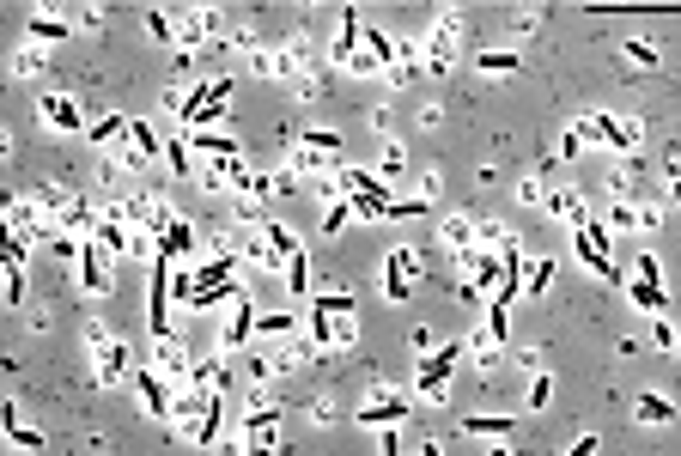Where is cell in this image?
<instances>
[{
  "instance_id": "17",
  "label": "cell",
  "mask_w": 681,
  "mask_h": 456,
  "mask_svg": "<svg viewBox=\"0 0 681 456\" xmlns=\"http://www.w3.org/2000/svg\"><path fill=\"white\" fill-rule=\"evenodd\" d=\"M463 353H469V365H475V371L487 377V384H493V371L505 365V341H499V335H493L487 323H475V329L463 335Z\"/></svg>"
},
{
  "instance_id": "9",
  "label": "cell",
  "mask_w": 681,
  "mask_h": 456,
  "mask_svg": "<svg viewBox=\"0 0 681 456\" xmlns=\"http://www.w3.org/2000/svg\"><path fill=\"white\" fill-rule=\"evenodd\" d=\"M0 225L19 232V238H31V244H49V238L61 232V219H49V213L37 207V195H7V201H0Z\"/></svg>"
},
{
  "instance_id": "13",
  "label": "cell",
  "mask_w": 681,
  "mask_h": 456,
  "mask_svg": "<svg viewBox=\"0 0 681 456\" xmlns=\"http://www.w3.org/2000/svg\"><path fill=\"white\" fill-rule=\"evenodd\" d=\"M256 317H262V311H256V298H250V292H238L232 304H225V329H219L213 341H219L225 353L238 359V353H244V347L256 341Z\"/></svg>"
},
{
  "instance_id": "61",
  "label": "cell",
  "mask_w": 681,
  "mask_h": 456,
  "mask_svg": "<svg viewBox=\"0 0 681 456\" xmlns=\"http://www.w3.org/2000/svg\"><path fill=\"white\" fill-rule=\"evenodd\" d=\"M444 7H463V0H444Z\"/></svg>"
},
{
  "instance_id": "27",
  "label": "cell",
  "mask_w": 681,
  "mask_h": 456,
  "mask_svg": "<svg viewBox=\"0 0 681 456\" xmlns=\"http://www.w3.org/2000/svg\"><path fill=\"white\" fill-rule=\"evenodd\" d=\"M657 201H663L669 213H681V134L663 146V189H657Z\"/></svg>"
},
{
  "instance_id": "31",
  "label": "cell",
  "mask_w": 681,
  "mask_h": 456,
  "mask_svg": "<svg viewBox=\"0 0 681 456\" xmlns=\"http://www.w3.org/2000/svg\"><path fill=\"white\" fill-rule=\"evenodd\" d=\"M347 195H353V219H359V225H384V219H390V201H396V189H390V195L347 189Z\"/></svg>"
},
{
  "instance_id": "11",
  "label": "cell",
  "mask_w": 681,
  "mask_h": 456,
  "mask_svg": "<svg viewBox=\"0 0 681 456\" xmlns=\"http://www.w3.org/2000/svg\"><path fill=\"white\" fill-rule=\"evenodd\" d=\"M134 402H140V414L153 420V426H171V408H177V384H171L165 371L140 365V371H134Z\"/></svg>"
},
{
  "instance_id": "8",
  "label": "cell",
  "mask_w": 681,
  "mask_h": 456,
  "mask_svg": "<svg viewBox=\"0 0 681 456\" xmlns=\"http://www.w3.org/2000/svg\"><path fill=\"white\" fill-rule=\"evenodd\" d=\"M426 268H432L426 244H396V250L384 256V298H390V304L414 298V292H420V280H426Z\"/></svg>"
},
{
  "instance_id": "44",
  "label": "cell",
  "mask_w": 681,
  "mask_h": 456,
  "mask_svg": "<svg viewBox=\"0 0 681 456\" xmlns=\"http://www.w3.org/2000/svg\"><path fill=\"white\" fill-rule=\"evenodd\" d=\"M86 140H92V146H116V140H128V116H98V122L86 128Z\"/></svg>"
},
{
  "instance_id": "20",
  "label": "cell",
  "mask_w": 681,
  "mask_h": 456,
  "mask_svg": "<svg viewBox=\"0 0 681 456\" xmlns=\"http://www.w3.org/2000/svg\"><path fill=\"white\" fill-rule=\"evenodd\" d=\"M633 420L639 426H681V402L663 396V390H639L633 396Z\"/></svg>"
},
{
  "instance_id": "33",
  "label": "cell",
  "mask_w": 681,
  "mask_h": 456,
  "mask_svg": "<svg viewBox=\"0 0 681 456\" xmlns=\"http://www.w3.org/2000/svg\"><path fill=\"white\" fill-rule=\"evenodd\" d=\"M548 286H554V256H536V262H523V298H548Z\"/></svg>"
},
{
  "instance_id": "39",
  "label": "cell",
  "mask_w": 681,
  "mask_h": 456,
  "mask_svg": "<svg viewBox=\"0 0 681 456\" xmlns=\"http://www.w3.org/2000/svg\"><path fill=\"white\" fill-rule=\"evenodd\" d=\"M475 244H487V250H511V244H523L505 219H493V213H481V232H475Z\"/></svg>"
},
{
  "instance_id": "29",
  "label": "cell",
  "mask_w": 681,
  "mask_h": 456,
  "mask_svg": "<svg viewBox=\"0 0 681 456\" xmlns=\"http://www.w3.org/2000/svg\"><path fill=\"white\" fill-rule=\"evenodd\" d=\"M651 347H657L663 359H681V317H675V311H657V317H651Z\"/></svg>"
},
{
  "instance_id": "2",
  "label": "cell",
  "mask_w": 681,
  "mask_h": 456,
  "mask_svg": "<svg viewBox=\"0 0 681 456\" xmlns=\"http://www.w3.org/2000/svg\"><path fill=\"white\" fill-rule=\"evenodd\" d=\"M572 256L602 280V286H627V268L615 256V232L602 225V213H590L584 225H572Z\"/></svg>"
},
{
  "instance_id": "36",
  "label": "cell",
  "mask_w": 681,
  "mask_h": 456,
  "mask_svg": "<svg viewBox=\"0 0 681 456\" xmlns=\"http://www.w3.org/2000/svg\"><path fill=\"white\" fill-rule=\"evenodd\" d=\"M0 298H7V311H19V304L31 298L25 292V262H0Z\"/></svg>"
},
{
  "instance_id": "57",
  "label": "cell",
  "mask_w": 681,
  "mask_h": 456,
  "mask_svg": "<svg viewBox=\"0 0 681 456\" xmlns=\"http://www.w3.org/2000/svg\"><path fill=\"white\" fill-rule=\"evenodd\" d=\"M438 189H444V171H420V183H414V195L438 207Z\"/></svg>"
},
{
  "instance_id": "42",
  "label": "cell",
  "mask_w": 681,
  "mask_h": 456,
  "mask_svg": "<svg viewBox=\"0 0 681 456\" xmlns=\"http://www.w3.org/2000/svg\"><path fill=\"white\" fill-rule=\"evenodd\" d=\"M542 13H548V7H536V0H529V7H517V13L505 19V31H511L517 43H523V37H536V31H542Z\"/></svg>"
},
{
  "instance_id": "59",
  "label": "cell",
  "mask_w": 681,
  "mask_h": 456,
  "mask_svg": "<svg viewBox=\"0 0 681 456\" xmlns=\"http://www.w3.org/2000/svg\"><path fill=\"white\" fill-rule=\"evenodd\" d=\"M13 426H25V408H19V396H7V402H0V432H13Z\"/></svg>"
},
{
  "instance_id": "25",
  "label": "cell",
  "mask_w": 681,
  "mask_h": 456,
  "mask_svg": "<svg viewBox=\"0 0 681 456\" xmlns=\"http://www.w3.org/2000/svg\"><path fill=\"white\" fill-rule=\"evenodd\" d=\"M475 73H481V80H517V73H523V49H475Z\"/></svg>"
},
{
  "instance_id": "1",
  "label": "cell",
  "mask_w": 681,
  "mask_h": 456,
  "mask_svg": "<svg viewBox=\"0 0 681 456\" xmlns=\"http://www.w3.org/2000/svg\"><path fill=\"white\" fill-rule=\"evenodd\" d=\"M165 13L177 19V37H183V49H207V43H225L238 25H232V13L219 7V0H165Z\"/></svg>"
},
{
  "instance_id": "32",
  "label": "cell",
  "mask_w": 681,
  "mask_h": 456,
  "mask_svg": "<svg viewBox=\"0 0 681 456\" xmlns=\"http://www.w3.org/2000/svg\"><path fill=\"white\" fill-rule=\"evenodd\" d=\"M311 304H317V311H329V317H341V311H359V304H353V280H329L323 292H311Z\"/></svg>"
},
{
  "instance_id": "64",
  "label": "cell",
  "mask_w": 681,
  "mask_h": 456,
  "mask_svg": "<svg viewBox=\"0 0 681 456\" xmlns=\"http://www.w3.org/2000/svg\"><path fill=\"white\" fill-rule=\"evenodd\" d=\"M31 7H37V0H31Z\"/></svg>"
},
{
  "instance_id": "14",
  "label": "cell",
  "mask_w": 681,
  "mask_h": 456,
  "mask_svg": "<svg viewBox=\"0 0 681 456\" xmlns=\"http://www.w3.org/2000/svg\"><path fill=\"white\" fill-rule=\"evenodd\" d=\"M475 232H481V213H432V244H444V262L469 250Z\"/></svg>"
},
{
  "instance_id": "54",
  "label": "cell",
  "mask_w": 681,
  "mask_h": 456,
  "mask_svg": "<svg viewBox=\"0 0 681 456\" xmlns=\"http://www.w3.org/2000/svg\"><path fill=\"white\" fill-rule=\"evenodd\" d=\"M298 140H311V146H323V152H341V159H347V140H341L335 128H305Z\"/></svg>"
},
{
  "instance_id": "5",
  "label": "cell",
  "mask_w": 681,
  "mask_h": 456,
  "mask_svg": "<svg viewBox=\"0 0 681 456\" xmlns=\"http://www.w3.org/2000/svg\"><path fill=\"white\" fill-rule=\"evenodd\" d=\"M572 128L590 140V152H645V122L615 116V110H590V116H578Z\"/></svg>"
},
{
  "instance_id": "24",
  "label": "cell",
  "mask_w": 681,
  "mask_h": 456,
  "mask_svg": "<svg viewBox=\"0 0 681 456\" xmlns=\"http://www.w3.org/2000/svg\"><path fill=\"white\" fill-rule=\"evenodd\" d=\"M298 414H305V426H317V432H329V426H341V420H353V408H341V396L335 390H317L305 408H298Z\"/></svg>"
},
{
  "instance_id": "6",
  "label": "cell",
  "mask_w": 681,
  "mask_h": 456,
  "mask_svg": "<svg viewBox=\"0 0 681 456\" xmlns=\"http://www.w3.org/2000/svg\"><path fill=\"white\" fill-rule=\"evenodd\" d=\"M463 43H469V19H463V7H444L438 25L420 37V49H426V80H438V73L457 67V61H463Z\"/></svg>"
},
{
  "instance_id": "23",
  "label": "cell",
  "mask_w": 681,
  "mask_h": 456,
  "mask_svg": "<svg viewBox=\"0 0 681 456\" xmlns=\"http://www.w3.org/2000/svg\"><path fill=\"white\" fill-rule=\"evenodd\" d=\"M140 31L153 37L159 49H183V37H177V19L165 13V0H146V7H140Z\"/></svg>"
},
{
  "instance_id": "15",
  "label": "cell",
  "mask_w": 681,
  "mask_h": 456,
  "mask_svg": "<svg viewBox=\"0 0 681 456\" xmlns=\"http://www.w3.org/2000/svg\"><path fill=\"white\" fill-rule=\"evenodd\" d=\"M615 55H621V67H633V73H663V61H669V43L663 37H621L615 43Z\"/></svg>"
},
{
  "instance_id": "10",
  "label": "cell",
  "mask_w": 681,
  "mask_h": 456,
  "mask_svg": "<svg viewBox=\"0 0 681 456\" xmlns=\"http://www.w3.org/2000/svg\"><path fill=\"white\" fill-rule=\"evenodd\" d=\"M37 122L49 128V134H73V140H86V128H92V116H86V104L73 98V92H37Z\"/></svg>"
},
{
  "instance_id": "38",
  "label": "cell",
  "mask_w": 681,
  "mask_h": 456,
  "mask_svg": "<svg viewBox=\"0 0 681 456\" xmlns=\"http://www.w3.org/2000/svg\"><path fill=\"white\" fill-rule=\"evenodd\" d=\"M353 347H359V311H341V317H335V335H329V353L347 359Z\"/></svg>"
},
{
  "instance_id": "48",
  "label": "cell",
  "mask_w": 681,
  "mask_h": 456,
  "mask_svg": "<svg viewBox=\"0 0 681 456\" xmlns=\"http://www.w3.org/2000/svg\"><path fill=\"white\" fill-rule=\"evenodd\" d=\"M347 225H353V195H335V201L323 207V232L335 238V232H347Z\"/></svg>"
},
{
  "instance_id": "46",
  "label": "cell",
  "mask_w": 681,
  "mask_h": 456,
  "mask_svg": "<svg viewBox=\"0 0 681 456\" xmlns=\"http://www.w3.org/2000/svg\"><path fill=\"white\" fill-rule=\"evenodd\" d=\"M280 274H286V292H292V298H298V292H311V256H305V250L286 256V268H280Z\"/></svg>"
},
{
  "instance_id": "45",
  "label": "cell",
  "mask_w": 681,
  "mask_h": 456,
  "mask_svg": "<svg viewBox=\"0 0 681 456\" xmlns=\"http://www.w3.org/2000/svg\"><path fill=\"white\" fill-rule=\"evenodd\" d=\"M280 335H298V317H292V311H268V317H256V341H280Z\"/></svg>"
},
{
  "instance_id": "60",
  "label": "cell",
  "mask_w": 681,
  "mask_h": 456,
  "mask_svg": "<svg viewBox=\"0 0 681 456\" xmlns=\"http://www.w3.org/2000/svg\"><path fill=\"white\" fill-rule=\"evenodd\" d=\"M414 122H420V128H438V122H444V110H438V104H420V116H414Z\"/></svg>"
},
{
  "instance_id": "21",
  "label": "cell",
  "mask_w": 681,
  "mask_h": 456,
  "mask_svg": "<svg viewBox=\"0 0 681 456\" xmlns=\"http://www.w3.org/2000/svg\"><path fill=\"white\" fill-rule=\"evenodd\" d=\"M73 31H80V25H73L67 13H43V7H31V19H25V37H31V43H43V49L67 43Z\"/></svg>"
},
{
  "instance_id": "18",
  "label": "cell",
  "mask_w": 681,
  "mask_h": 456,
  "mask_svg": "<svg viewBox=\"0 0 681 456\" xmlns=\"http://www.w3.org/2000/svg\"><path fill=\"white\" fill-rule=\"evenodd\" d=\"M548 219H560L566 232H572V225H584V219H590V189H578V183L548 189Z\"/></svg>"
},
{
  "instance_id": "34",
  "label": "cell",
  "mask_w": 681,
  "mask_h": 456,
  "mask_svg": "<svg viewBox=\"0 0 681 456\" xmlns=\"http://www.w3.org/2000/svg\"><path fill=\"white\" fill-rule=\"evenodd\" d=\"M262 219H268V195L238 189V195H232V225H262Z\"/></svg>"
},
{
  "instance_id": "41",
  "label": "cell",
  "mask_w": 681,
  "mask_h": 456,
  "mask_svg": "<svg viewBox=\"0 0 681 456\" xmlns=\"http://www.w3.org/2000/svg\"><path fill=\"white\" fill-rule=\"evenodd\" d=\"M219 432H225V390L213 396V408H207V420H201V432H195V444H201V450H213V444H225Z\"/></svg>"
},
{
  "instance_id": "22",
  "label": "cell",
  "mask_w": 681,
  "mask_h": 456,
  "mask_svg": "<svg viewBox=\"0 0 681 456\" xmlns=\"http://www.w3.org/2000/svg\"><path fill=\"white\" fill-rule=\"evenodd\" d=\"M159 250H165L171 262H195V256H201V232H195V219L177 213V219H171V232L159 238Z\"/></svg>"
},
{
  "instance_id": "7",
  "label": "cell",
  "mask_w": 681,
  "mask_h": 456,
  "mask_svg": "<svg viewBox=\"0 0 681 456\" xmlns=\"http://www.w3.org/2000/svg\"><path fill=\"white\" fill-rule=\"evenodd\" d=\"M469 353H463V341H438L426 359H414V402H426V408H438L444 396H450V371H457Z\"/></svg>"
},
{
  "instance_id": "35",
  "label": "cell",
  "mask_w": 681,
  "mask_h": 456,
  "mask_svg": "<svg viewBox=\"0 0 681 456\" xmlns=\"http://www.w3.org/2000/svg\"><path fill=\"white\" fill-rule=\"evenodd\" d=\"M548 402H554V371L542 365V371H529V384H523V408H529V414H542Z\"/></svg>"
},
{
  "instance_id": "40",
  "label": "cell",
  "mask_w": 681,
  "mask_h": 456,
  "mask_svg": "<svg viewBox=\"0 0 681 456\" xmlns=\"http://www.w3.org/2000/svg\"><path fill=\"white\" fill-rule=\"evenodd\" d=\"M256 232H262V238H268V244H274L280 256H298V250H305V238H298V232H292V225H280V219H262V225H256Z\"/></svg>"
},
{
  "instance_id": "26",
  "label": "cell",
  "mask_w": 681,
  "mask_h": 456,
  "mask_svg": "<svg viewBox=\"0 0 681 456\" xmlns=\"http://www.w3.org/2000/svg\"><path fill=\"white\" fill-rule=\"evenodd\" d=\"M165 177H177V183L195 177V140H189V128H177V134L165 140Z\"/></svg>"
},
{
  "instance_id": "43",
  "label": "cell",
  "mask_w": 681,
  "mask_h": 456,
  "mask_svg": "<svg viewBox=\"0 0 681 456\" xmlns=\"http://www.w3.org/2000/svg\"><path fill=\"white\" fill-rule=\"evenodd\" d=\"M396 43H402V37H390V31H377V25H365V49H371L377 61H384V80H390V67H396Z\"/></svg>"
},
{
  "instance_id": "62",
  "label": "cell",
  "mask_w": 681,
  "mask_h": 456,
  "mask_svg": "<svg viewBox=\"0 0 681 456\" xmlns=\"http://www.w3.org/2000/svg\"><path fill=\"white\" fill-rule=\"evenodd\" d=\"M536 7H548V0H536Z\"/></svg>"
},
{
  "instance_id": "51",
  "label": "cell",
  "mask_w": 681,
  "mask_h": 456,
  "mask_svg": "<svg viewBox=\"0 0 681 456\" xmlns=\"http://www.w3.org/2000/svg\"><path fill=\"white\" fill-rule=\"evenodd\" d=\"M408 171V146L402 140H384V159H377V177H402Z\"/></svg>"
},
{
  "instance_id": "47",
  "label": "cell",
  "mask_w": 681,
  "mask_h": 456,
  "mask_svg": "<svg viewBox=\"0 0 681 456\" xmlns=\"http://www.w3.org/2000/svg\"><path fill=\"white\" fill-rule=\"evenodd\" d=\"M517 207H542V213H548V183H542V171L517 177Z\"/></svg>"
},
{
  "instance_id": "16",
  "label": "cell",
  "mask_w": 681,
  "mask_h": 456,
  "mask_svg": "<svg viewBox=\"0 0 681 456\" xmlns=\"http://www.w3.org/2000/svg\"><path fill=\"white\" fill-rule=\"evenodd\" d=\"M457 432H463V438H481V444H493V450H511V438H517V414H463Z\"/></svg>"
},
{
  "instance_id": "55",
  "label": "cell",
  "mask_w": 681,
  "mask_h": 456,
  "mask_svg": "<svg viewBox=\"0 0 681 456\" xmlns=\"http://www.w3.org/2000/svg\"><path fill=\"white\" fill-rule=\"evenodd\" d=\"M432 347H438V335H432L426 323H414V329H408V353H414V359H426Z\"/></svg>"
},
{
  "instance_id": "58",
  "label": "cell",
  "mask_w": 681,
  "mask_h": 456,
  "mask_svg": "<svg viewBox=\"0 0 681 456\" xmlns=\"http://www.w3.org/2000/svg\"><path fill=\"white\" fill-rule=\"evenodd\" d=\"M566 450H572V456H584V450H602V432H590V426H578V432L566 438Z\"/></svg>"
},
{
  "instance_id": "53",
  "label": "cell",
  "mask_w": 681,
  "mask_h": 456,
  "mask_svg": "<svg viewBox=\"0 0 681 456\" xmlns=\"http://www.w3.org/2000/svg\"><path fill=\"white\" fill-rule=\"evenodd\" d=\"M347 80H384V61H377L371 49H359V55L347 61Z\"/></svg>"
},
{
  "instance_id": "50",
  "label": "cell",
  "mask_w": 681,
  "mask_h": 456,
  "mask_svg": "<svg viewBox=\"0 0 681 456\" xmlns=\"http://www.w3.org/2000/svg\"><path fill=\"white\" fill-rule=\"evenodd\" d=\"M0 444H7V450H49V438H43L37 426H13V432H0Z\"/></svg>"
},
{
  "instance_id": "12",
  "label": "cell",
  "mask_w": 681,
  "mask_h": 456,
  "mask_svg": "<svg viewBox=\"0 0 681 456\" xmlns=\"http://www.w3.org/2000/svg\"><path fill=\"white\" fill-rule=\"evenodd\" d=\"M73 286H80L86 298H110V286H116V262H110V250H104L98 238H86L80 268H73Z\"/></svg>"
},
{
  "instance_id": "3",
  "label": "cell",
  "mask_w": 681,
  "mask_h": 456,
  "mask_svg": "<svg viewBox=\"0 0 681 456\" xmlns=\"http://www.w3.org/2000/svg\"><path fill=\"white\" fill-rule=\"evenodd\" d=\"M86 365H92V384L98 390H116V384H134V365H128V341L104 323H86Z\"/></svg>"
},
{
  "instance_id": "4",
  "label": "cell",
  "mask_w": 681,
  "mask_h": 456,
  "mask_svg": "<svg viewBox=\"0 0 681 456\" xmlns=\"http://www.w3.org/2000/svg\"><path fill=\"white\" fill-rule=\"evenodd\" d=\"M408 414H414V396L390 390V377H384V371H371V377H365V396H359V408H353V426L377 432V426H402Z\"/></svg>"
},
{
  "instance_id": "28",
  "label": "cell",
  "mask_w": 681,
  "mask_h": 456,
  "mask_svg": "<svg viewBox=\"0 0 681 456\" xmlns=\"http://www.w3.org/2000/svg\"><path fill=\"white\" fill-rule=\"evenodd\" d=\"M189 140H195V159H244V146L225 128H195Z\"/></svg>"
},
{
  "instance_id": "56",
  "label": "cell",
  "mask_w": 681,
  "mask_h": 456,
  "mask_svg": "<svg viewBox=\"0 0 681 456\" xmlns=\"http://www.w3.org/2000/svg\"><path fill=\"white\" fill-rule=\"evenodd\" d=\"M365 128H371L377 140H396V122H390V110H384V104H377V110L365 116Z\"/></svg>"
},
{
  "instance_id": "49",
  "label": "cell",
  "mask_w": 681,
  "mask_h": 456,
  "mask_svg": "<svg viewBox=\"0 0 681 456\" xmlns=\"http://www.w3.org/2000/svg\"><path fill=\"white\" fill-rule=\"evenodd\" d=\"M584 152H590V140H584L578 128H566V134H560V146H554V165H578Z\"/></svg>"
},
{
  "instance_id": "63",
  "label": "cell",
  "mask_w": 681,
  "mask_h": 456,
  "mask_svg": "<svg viewBox=\"0 0 681 456\" xmlns=\"http://www.w3.org/2000/svg\"><path fill=\"white\" fill-rule=\"evenodd\" d=\"M353 7H359V0H353Z\"/></svg>"
},
{
  "instance_id": "19",
  "label": "cell",
  "mask_w": 681,
  "mask_h": 456,
  "mask_svg": "<svg viewBox=\"0 0 681 456\" xmlns=\"http://www.w3.org/2000/svg\"><path fill=\"white\" fill-rule=\"evenodd\" d=\"M49 61H55V55H49L43 43L25 37V43L7 55V80H13V86H31V80H43V73H49Z\"/></svg>"
},
{
  "instance_id": "30",
  "label": "cell",
  "mask_w": 681,
  "mask_h": 456,
  "mask_svg": "<svg viewBox=\"0 0 681 456\" xmlns=\"http://www.w3.org/2000/svg\"><path fill=\"white\" fill-rule=\"evenodd\" d=\"M31 195H37V207H43L49 219H67V213H73V201H80V189H67V183H37Z\"/></svg>"
},
{
  "instance_id": "52",
  "label": "cell",
  "mask_w": 681,
  "mask_h": 456,
  "mask_svg": "<svg viewBox=\"0 0 681 456\" xmlns=\"http://www.w3.org/2000/svg\"><path fill=\"white\" fill-rule=\"evenodd\" d=\"M627 280H645V286H663V262H657L651 250H639V256H633V268H627Z\"/></svg>"
},
{
  "instance_id": "37",
  "label": "cell",
  "mask_w": 681,
  "mask_h": 456,
  "mask_svg": "<svg viewBox=\"0 0 681 456\" xmlns=\"http://www.w3.org/2000/svg\"><path fill=\"white\" fill-rule=\"evenodd\" d=\"M627 298L639 304L645 317H657V311H675V304H669V292H663V286H645V280H627Z\"/></svg>"
}]
</instances>
